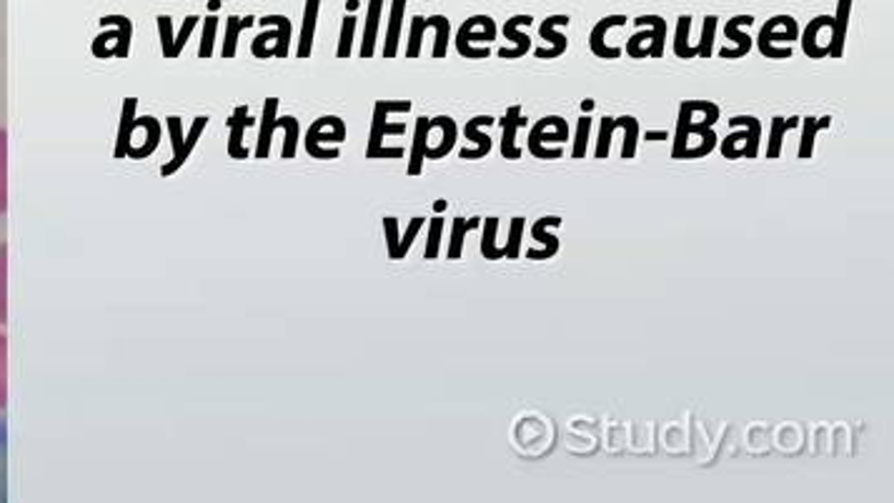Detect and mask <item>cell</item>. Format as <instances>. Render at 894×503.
<instances>
[{
	"label": "cell",
	"instance_id": "8992f818",
	"mask_svg": "<svg viewBox=\"0 0 894 503\" xmlns=\"http://www.w3.org/2000/svg\"><path fill=\"white\" fill-rule=\"evenodd\" d=\"M634 25H637V33L627 40V56L634 60H645V58H654V60H662L664 58V46H666V21L662 15H637L634 19Z\"/></svg>",
	"mask_w": 894,
	"mask_h": 503
},
{
	"label": "cell",
	"instance_id": "2e32d148",
	"mask_svg": "<svg viewBox=\"0 0 894 503\" xmlns=\"http://www.w3.org/2000/svg\"><path fill=\"white\" fill-rule=\"evenodd\" d=\"M802 50L806 58L824 60L829 58V40H832V15H817V19L806 23V28L800 33Z\"/></svg>",
	"mask_w": 894,
	"mask_h": 503
},
{
	"label": "cell",
	"instance_id": "ba28073f",
	"mask_svg": "<svg viewBox=\"0 0 894 503\" xmlns=\"http://www.w3.org/2000/svg\"><path fill=\"white\" fill-rule=\"evenodd\" d=\"M256 23L262 25V28H271V31L262 33V36H256L254 43H251V54H254V58L258 60L289 58L291 36H293L291 21L286 19V15L271 13V15H262V19H256Z\"/></svg>",
	"mask_w": 894,
	"mask_h": 503
},
{
	"label": "cell",
	"instance_id": "d6a6232c",
	"mask_svg": "<svg viewBox=\"0 0 894 503\" xmlns=\"http://www.w3.org/2000/svg\"><path fill=\"white\" fill-rule=\"evenodd\" d=\"M802 126V138H800V161H810L814 155V138L817 133H822L824 128L832 126V116H824V118H814V116H806L800 120Z\"/></svg>",
	"mask_w": 894,
	"mask_h": 503
},
{
	"label": "cell",
	"instance_id": "30bf717a",
	"mask_svg": "<svg viewBox=\"0 0 894 503\" xmlns=\"http://www.w3.org/2000/svg\"><path fill=\"white\" fill-rule=\"evenodd\" d=\"M169 133H171V149H173V159L169 163H163L161 166V176L163 178H171L173 173L181 171L188 163L190 153L196 151L198 141H201V136L208 126V116H198L194 120V126H190V131L184 133V126H181V118L178 116H169Z\"/></svg>",
	"mask_w": 894,
	"mask_h": 503
},
{
	"label": "cell",
	"instance_id": "d6986e66",
	"mask_svg": "<svg viewBox=\"0 0 894 503\" xmlns=\"http://www.w3.org/2000/svg\"><path fill=\"white\" fill-rule=\"evenodd\" d=\"M494 124H497V118H494V116H474L472 120H468V124L464 126V136L474 143V149H462L458 159H462V161H481V159H486V155L491 153V136L481 133V128H489Z\"/></svg>",
	"mask_w": 894,
	"mask_h": 503
},
{
	"label": "cell",
	"instance_id": "6da1fadb",
	"mask_svg": "<svg viewBox=\"0 0 894 503\" xmlns=\"http://www.w3.org/2000/svg\"><path fill=\"white\" fill-rule=\"evenodd\" d=\"M138 101L126 98L124 106H120V126H118V138H116V149L113 155L116 159H133L143 161L159 149L161 141V124L153 116H136Z\"/></svg>",
	"mask_w": 894,
	"mask_h": 503
},
{
	"label": "cell",
	"instance_id": "ac0fdd59",
	"mask_svg": "<svg viewBox=\"0 0 894 503\" xmlns=\"http://www.w3.org/2000/svg\"><path fill=\"white\" fill-rule=\"evenodd\" d=\"M627 21L629 19L624 13L606 15V19L599 21L592 28V33H589V50H592V54L596 58H602V60L622 58V48L619 46H609V43H606V33H609L612 28H622V25Z\"/></svg>",
	"mask_w": 894,
	"mask_h": 503
},
{
	"label": "cell",
	"instance_id": "4316f807",
	"mask_svg": "<svg viewBox=\"0 0 894 503\" xmlns=\"http://www.w3.org/2000/svg\"><path fill=\"white\" fill-rule=\"evenodd\" d=\"M318 15H321V0H306V5H303V23H301L299 48H297L299 60H306V58H311V54H314Z\"/></svg>",
	"mask_w": 894,
	"mask_h": 503
},
{
	"label": "cell",
	"instance_id": "7dc6e473",
	"mask_svg": "<svg viewBox=\"0 0 894 503\" xmlns=\"http://www.w3.org/2000/svg\"><path fill=\"white\" fill-rule=\"evenodd\" d=\"M198 15H188V19L184 21V25H181V31L176 33V40H173V50H171V60L173 58H178L181 56V50L186 48V43H188V38H190V33L196 31V25H198Z\"/></svg>",
	"mask_w": 894,
	"mask_h": 503
},
{
	"label": "cell",
	"instance_id": "52a82bcc",
	"mask_svg": "<svg viewBox=\"0 0 894 503\" xmlns=\"http://www.w3.org/2000/svg\"><path fill=\"white\" fill-rule=\"evenodd\" d=\"M346 141V124L338 116H321L306 131V153L316 161H336L341 155V145Z\"/></svg>",
	"mask_w": 894,
	"mask_h": 503
},
{
	"label": "cell",
	"instance_id": "44dd1931",
	"mask_svg": "<svg viewBox=\"0 0 894 503\" xmlns=\"http://www.w3.org/2000/svg\"><path fill=\"white\" fill-rule=\"evenodd\" d=\"M526 126V118L522 106H509L507 116L501 118V159L503 161H519L522 159V145L516 143L519 128Z\"/></svg>",
	"mask_w": 894,
	"mask_h": 503
},
{
	"label": "cell",
	"instance_id": "83f0119b",
	"mask_svg": "<svg viewBox=\"0 0 894 503\" xmlns=\"http://www.w3.org/2000/svg\"><path fill=\"white\" fill-rule=\"evenodd\" d=\"M429 120L427 116L416 118L414 124V141H411V153H409V176H421L423 173V161H427V141H429Z\"/></svg>",
	"mask_w": 894,
	"mask_h": 503
},
{
	"label": "cell",
	"instance_id": "8fae6325",
	"mask_svg": "<svg viewBox=\"0 0 894 503\" xmlns=\"http://www.w3.org/2000/svg\"><path fill=\"white\" fill-rule=\"evenodd\" d=\"M624 131V143H622V159L624 161H631L634 155H637V145H639V133H641V126L639 120L634 116H622V118H609L604 116L599 120V138H596V151L594 155L599 161H606L609 159V151H612V138L614 131Z\"/></svg>",
	"mask_w": 894,
	"mask_h": 503
},
{
	"label": "cell",
	"instance_id": "8d00e7d4",
	"mask_svg": "<svg viewBox=\"0 0 894 503\" xmlns=\"http://www.w3.org/2000/svg\"><path fill=\"white\" fill-rule=\"evenodd\" d=\"M433 21V48H431V56L433 60H444L449 54V40H451V23L446 15H431Z\"/></svg>",
	"mask_w": 894,
	"mask_h": 503
},
{
	"label": "cell",
	"instance_id": "7c38bea8",
	"mask_svg": "<svg viewBox=\"0 0 894 503\" xmlns=\"http://www.w3.org/2000/svg\"><path fill=\"white\" fill-rule=\"evenodd\" d=\"M414 103L411 101H376L373 103V116H371V133H369V145H367V159L376 161V153L384 149V138L386 136H404L406 124H392L388 116L392 113H409Z\"/></svg>",
	"mask_w": 894,
	"mask_h": 503
},
{
	"label": "cell",
	"instance_id": "f546056e",
	"mask_svg": "<svg viewBox=\"0 0 894 503\" xmlns=\"http://www.w3.org/2000/svg\"><path fill=\"white\" fill-rule=\"evenodd\" d=\"M481 229V219L479 215H472V219H454V225H451V238H449V248H446V258L449 261H458V258L464 256V246H466V236L472 231Z\"/></svg>",
	"mask_w": 894,
	"mask_h": 503
},
{
	"label": "cell",
	"instance_id": "60d3db41",
	"mask_svg": "<svg viewBox=\"0 0 894 503\" xmlns=\"http://www.w3.org/2000/svg\"><path fill=\"white\" fill-rule=\"evenodd\" d=\"M283 133H286V141H283V149H281V159L291 161L299 151V136H301L299 120L293 116H283Z\"/></svg>",
	"mask_w": 894,
	"mask_h": 503
},
{
	"label": "cell",
	"instance_id": "5bb4252c",
	"mask_svg": "<svg viewBox=\"0 0 894 503\" xmlns=\"http://www.w3.org/2000/svg\"><path fill=\"white\" fill-rule=\"evenodd\" d=\"M564 25H569V15L567 13H554L546 21H542L539 38L546 43V46H539L534 50L536 60H554V58L567 54L569 38L557 31V28H564Z\"/></svg>",
	"mask_w": 894,
	"mask_h": 503
},
{
	"label": "cell",
	"instance_id": "d590c367",
	"mask_svg": "<svg viewBox=\"0 0 894 503\" xmlns=\"http://www.w3.org/2000/svg\"><path fill=\"white\" fill-rule=\"evenodd\" d=\"M524 229H526L524 215H514L509 225V238L503 243V258H509V261H519V258H522Z\"/></svg>",
	"mask_w": 894,
	"mask_h": 503
},
{
	"label": "cell",
	"instance_id": "d4e9b609",
	"mask_svg": "<svg viewBox=\"0 0 894 503\" xmlns=\"http://www.w3.org/2000/svg\"><path fill=\"white\" fill-rule=\"evenodd\" d=\"M431 128H433V131H439V141H437V145H427V159L429 161H441V159H446L451 151H454L458 128L454 124V118H449V116L431 118Z\"/></svg>",
	"mask_w": 894,
	"mask_h": 503
},
{
	"label": "cell",
	"instance_id": "1f68e13d",
	"mask_svg": "<svg viewBox=\"0 0 894 503\" xmlns=\"http://www.w3.org/2000/svg\"><path fill=\"white\" fill-rule=\"evenodd\" d=\"M800 116H792V118H782V116H775L771 118V128H769V141H767V159L769 161H777L779 155H782V145H785V136L787 131H792V128L800 126Z\"/></svg>",
	"mask_w": 894,
	"mask_h": 503
},
{
	"label": "cell",
	"instance_id": "7bdbcfd3",
	"mask_svg": "<svg viewBox=\"0 0 894 503\" xmlns=\"http://www.w3.org/2000/svg\"><path fill=\"white\" fill-rule=\"evenodd\" d=\"M353 36H356V15H346L344 23H341V36H338V48H336V58L338 60H346L351 58L353 54Z\"/></svg>",
	"mask_w": 894,
	"mask_h": 503
},
{
	"label": "cell",
	"instance_id": "ffe728a7",
	"mask_svg": "<svg viewBox=\"0 0 894 503\" xmlns=\"http://www.w3.org/2000/svg\"><path fill=\"white\" fill-rule=\"evenodd\" d=\"M752 23H754V15H750V13L734 15L732 21H727L724 36L734 43V48H719V58H722V60H740L744 56H750L752 38L746 36L742 28H750Z\"/></svg>",
	"mask_w": 894,
	"mask_h": 503
},
{
	"label": "cell",
	"instance_id": "277c9868",
	"mask_svg": "<svg viewBox=\"0 0 894 503\" xmlns=\"http://www.w3.org/2000/svg\"><path fill=\"white\" fill-rule=\"evenodd\" d=\"M569 124L561 116H546L536 120L529 131L526 149L536 161H559L564 159V143L569 141Z\"/></svg>",
	"mask_w": 894,
	"mask_h": 503
},
{
	"label": "cell",
	"instance_id": "7a4b0ae2",
	"mask_svg": "<svg viewBox=\"0 0 894 503\" xmlns=\"http://www.w3.org/2000/svg\"><path fill=\"white\" fill-rule=\"evenodd\" d=\"M707 101H682L680 106V116H676V131H674V143H672V159L674 161H684V155L689 151V141L692 136H699L701 141H711L717 143L719 138L715 133V120L711 118H701L697 120L699 110L705 108Z\"/></svg>",
	"mask_w": 894,
	"mask_h": 503
},
{
	"label": "cell",
	"instance_id": "3957f363",
	"mask_svg": "<svg viewBox=\"0 0 894 503\" xmlns=\"http://www.w3.org/2000/svg\"><path fill=\"white\" fill-rule=\"evenodd\" d=\"M800 40V23L792 15H771V19L762 25L757 48L764 58L769 60H789L794 56L792 43Z\"/></svg>",
	"mask_w": 894,
	"mask_h": 503
},
{
	"label": "cell",
	"instance_id": "7402d4cb",
	"mask_svg": "<svg viewBox=\"0 0 894 503\" xmlns=\"http://www.w3.org/2000/svg\"><path fill=\"white\" fill-rule=\"evenodd\" d=\"M276 128H283V120L279 116V98H266L264 103V110H262V133H258V143H256V159L258 161H266L268 155H271V141H274V133Z\"/></svg>",
	"mask_w": 894,
	"mask_h": 503
},
{
	"label": "cell",
	"instance_id": "603a6c76",
	"mask_svg": "<svg viewBox=\"0 0 894 503\" xmlns=\"http://www.w3.org/2000/svg\"><path fill=\"white\" fill-rule=\"evenodd\" d=\"M852 5H855V0H837V13L832 15V40H829V58L832 60L845 58L849 15H852Z\"/></svg>",
	"mask_w": 894,
	"mask_h": 503
},
{
	"label": "cell",
	"instance_id": "f1b7e54d",
	"mask_svg": "<svg viewBox=\"0 0 894 503\" xmlns=\"http://www.w3.org/2000/svg\"><path fill=\"white\" fill-rule=\"evenodd\" d=\"M404 13H406V0H392V13H388V28H386V40L381 56L386 60H394L398 56V43H402V25H404Z\"/></svg>",
	"mask_w": 894,
	"mask_h": 503
},
{
	"label": "cell",
	"instance_id": "c3c4849f",
	"mask_svg": "<svg viewBox=\"0 0 894 503\" xmlns=\"http://www.w3.org/2000/svg\"><path fill=\"white\" fill-rule=\"evenodd\" d=\"M159 36H161V54H163V58H169L171 60V50H173V40H176V36H173V19L171 15H159Z\"/></svg>",
	"mask_w": 894,
	"mask_h": 503
},
{
	"label": "cell",
	"instance_id": "e575fe53",
	"mask_svg": "<svg viewBox=\"0 0 894 503\" xmlns=\"http://www.w3.org/2000/svg\"><path fill=\"white\" fill-rule=\"evenodd\" d=\"M689 31H692V15H680L676 19V33H674V56L680 60H692L697 58V46L689 43Z\"/></svg>",
	"mask_w": 894,
	"mask_h": 503
},
{
	"label": "cell",
	"instance_id": "5b68a950",
	"mask_svg": "<svg viewBox=\"0 0 894 503\" xmlns=\"http://www.w3.org/2000/svg\"><path fill=\"white\" fill-rule=\"evenodd\" d=\"M499 28L491 15H472L462 23L456 33V50L466 60H486L491 56V43L497 40Z\"/></svg>",
	"mask_w": 894,
	"mask_h": 503
},
{
	"label": "cell",
	"instance_id": "4dcf8cb0",
	"mask_svg": "<svg viewBox=\"0 0 894 503\" xmlns=\"http://www.w3.org/2000/svg\"><path fill=\"white\" fill-rule=\"evenodd\" d=\"M251 25H256V15H243V19H239V15H229V21H225L223 43H221V58L225 60L236 58L241 31L251 28Z\"/></svg>",
	"mask_w": 894,
	"mask_h": 503
},
{
	"label": "cell",
	"instance_id": "f6af8a7d",
	"mask_svg": "<svg viewBox=\"0 0 894 503\" xmlns=\"http://www.w3.org/2000/svg\"><path fill=\"white\" fill-rule=\"evenodd\" d=\"M421 229H423V219H421V215H414V219L409 221V225H406V231H404V236H402V243H398V261H404V258L409 256V250H411V246H414L416 236H419V233H421Z\"/></svg>",
	"mask_w": 894,
	"mask_h": 503
},
{
	"label": "cell",
	"instance_id": "f35d334b",
	"mask_svg": "<svg viewBox=\"0 0 894 503\" xmlns=\"http://www.w3.org/2000/svg\"><path fill=\"white\" fill-rule=\"evenodd\" d=\"M216 33H219V15L211 13L206 15L204 31H201V46H198V58L208 60L216 50Z\"/></svg>",
	"mask_w": 894,
	"mask_h": 503
},
{
	"label": "cell",
	"instance_id": "484cf974",
	"mask_svg": "<svg viewBox=\"0 0 894 503\" xmlns=\"http://www.w3.org/2000/svg\"><path fill=\"white\" fill-rule=\"evenodd\" d=\"M381 13H384V0H369L367 25H363L361 50H359V56L363 60L376 56V40H379V31H381Z\"/></svg>",
	"mask_w": 894,
	"mask_h": 503
},
{
	"label": "cell",
	"instance_id": "cb8c5ba5",
	"mask_svg": "<svg viewBox=\"0 0 894 503\" xmlns=\"http://www.w3.org/2000/svg\"><path fill=\"white\" fill-rule=\"evenodd\" d=\"M254 124V118H251L248 106H239L236 110L231 113L229 118V155L233 161H246L248 159V149L243 145V133H246V128Z\"/></svg>",
	"mask_w": 894,
	"mask_h": 503
},
{
	"label": "cell",
	"instance_id": "9c48e42d",
	"mask_svg": "<svg viewBox=\"0 0 894 503\" xmlns=\"http://www.w3.org/2000/svg\"><path fill=\"white\" fill-rule=\"evenodd\" d=\"M729 126L734 128V133H729L722 145V155L727 161H740V159H757L759 145H762V120L757 116H732L729 118Z\"/></svg>",
	"mask_w": 894,
	"mask_h": 503
},
{
	"label": "cell",
	"instance_id": "b9f144b4",
	"mask_svg": "<svg viewBox=\"0 0 894 503\" xmlns=\"http://www.w3.org/2000/svg\"><path fill=\"white\" fill-rule=\"evenodd\" d=\"M589 136H592V118L581 116L579 124H577L574 141H571V159H574V161H584L587 145H589Z\"/></svg>",
	"mask_w": 894,
	"mask_h": 503
},
{
	"label": "cell",
	"instance_id": "ee69618b",
	"mask_svg": "<svg viewBox=\"0 0 894 503\" xmlns=\"http://www.w3.org/2000/svg\"><path fill=\"white\" fill-rule=\"evenodd\" d=\"M441 233H444V219H441V215H433L429 221L427 250H423V258H427V261H433V258L441 256Z\"/></svg>",
	"mask_w": 894,
	"mask_h": 503
},
{
	"label": "cell",
	"instance_id": "836d02e7",
	"mask_svg": "<svg viewBox=\"0 0 894 503\" xmlns=\"http://www.w3.org/2000/svg\"><path fill=\"white\" fill-rule=\"evenodd\" d=\"M497 233H499L497 215L484 219V229H481V258L484 261H501L503 258V246L497 243Z\"/></svg>",
	"mask_w": 894,
	"mask_h": 503
},
{
	"label": "cell",
	"instance_id": "4fadbf2b",
	"mask_svg": "<svg viewBox=\"0 0 894 503\" xmlns=\"http://www.w3.org/2000/svg\"><path fill=\"white\" fill-rule=\"evenodd\" d=\"M103 28L113 25V33L106 36H98L93 43V56L95 58H128L131 54V36H133V23L126 15H103L98 21Z\"/></svg>",
	"mask_w": 894,
	"mask_h": 503
},
{
	"label": "cell",
	"instance_id": "9a60e30c",
	"mask_svg": "<svg viewBox=\"0 0 894 503\" xmlns=\"http://www.w3.org/2000/svg\"><path fill=\"white\" fill-rule=\"evenodd\" d=\"M561 223H564L561 215H542L539 221H534V225H532V238L539 241L542 248H529V250H526L529 261H549V258H554V256L559 254L561 243H559L557 236H554L552 231L559 229Z\"/></svg>",
	"mask_w": 894,
	"mask_h": 503
},
{
	"label": "cell",
	"instance_id": "681fc988",
	"mask_svg": "<svg viewBox=\"0 0 894 503\" xmlns=\"http://www.w3.org/2000/svg\"><path fill=\"white\" fill-rule=\"evenodd\" d=\"M433 208H437V211L441 213V211H444V208H446V201H437V206H433Z\"/></svg>",
	"mask_w": 894,
	"mask_h": 503
},
{
	"label": "cell",
	"instance_id": "bcb514c9",
	"mask_svg": "<svg viewBox=\"0 0 894 503\" xmlns=\"http://www.w3.org/2000/svg\"><path fill=\"white\" fill-rule=\"evenodd\" d=\"M384 233H386L388 258H392V261H398V243H402V231H398V221L394 219V215H386L384 219Z\"/></svg>",
	"mask_w": 894,
	"mask_h": 503
},
{
	"label": "cell",
	"instance_id": "74e56055",
	"mask_svg": "<svg viewBox=\"0 0 894 503\" xmlns=\"http://www.w3.org/2000/svg\"><path fill=\"white\" fill-rule=\"evenodd\" d=\"M717 28H719V19L717 15H707L705 23H701V38L697 43V54L709 60L715 56V38H717Z\"/></svg>",
	"mask_w": 894,
	"mask_h": 503
},
{
	"label": "cell",
	"instance_id": "ab89813d",
	"mask_svg": "<svg viewBox=\"0 0 894 503\" xmlns=\"http://www.w3.org/2000/svg\"><path fill=\"white\" fill-rule=\"evenodd\" d=\"M429 31V21L423 19V15H416L411 19V31H409V46H406V58L414 60L421 56V46H423V36H427Z\"/></svg>",
	"mask_w": 894,
	"mask_h": 503
},
{
	"label": "cell",
	"instance_id": "e0dca14e",
	"mask_svg": "<svg viewBox=\"0 0 894 503\" xmlns=\"http://www.w3.org/2000/svg\"><path fill=\"white\" fill-rule=\"evenodd\" d=\"M532 23H534L532 15L519 13V15H511V19L501 25V36L511 43L509 48L499 50L501 60H519V58H524L529 50H532V38H529L526 33H522V25H532Z\"/></svg>",
	"mask_w": 894,
	"mask_h": 503
}]
</instances>
